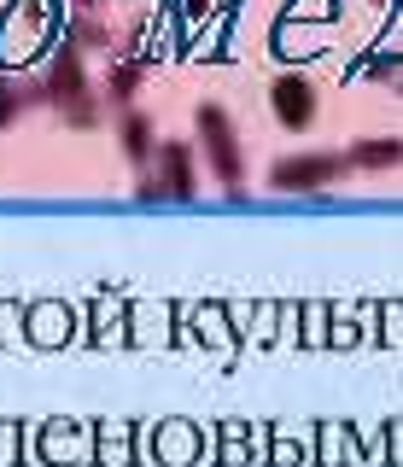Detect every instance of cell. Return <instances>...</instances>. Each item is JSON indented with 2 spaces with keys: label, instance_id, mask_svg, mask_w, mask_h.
I'll use <instances>...</instances> for the list:
<instances>
[{
  "label": "cell",
  "instance_id": "1",
  "mask_svg": "<svg viewBox=\"0 0 403 467\" xmlns=\"http://www.w3.org/2000/svg\"><path fill=\"white\" fill-rule=\"evenodd\" d=\"M53 36H59V6L53 0H12L0 12V65H30Z\"/></svg>",
  "mask_w": 403,
  "mask_h": 467
},
{
  "label": "cell",
  "instance_id": "2",
  "mask_svg": "<svg viewBox=\"0 0 403 467\" xmlns=\"http://www.w3.org/2000/svg\"><path fill=\"white\" fill-rule=\"evenodd\" d=\"M41 99H47L70 129H94L99 123V99H94L88 77H82V53L77 47H59V58H53L47 77H41Z\"/></svg>",
  "mask_w": 403,
  "mask_h": 467
},
{
  "label": "cell",
  "instance_id": "3",
  "mask_svg": "<svg viewBox=\"0 0 403 467\" xmlns=\"http://www.w3.org/2000/svg\"><path fill=\"white\" fill-rule=\"evenodd\" d=\"M193 135L199 146H205V158H211V175L228 187V193H246V164H240V135H234V117H228L222 106H199L193 111Z\"/></svg>",
  "mask_w": 403,
  "mask_h": 467
},
{
  "label": "cell",
  "instance_id": "4",
  "mask_svg": "<svg viewBox=\"0 0 403 467\" xmlns=\"http://www.w3.org/2000/svg\"><path fill=\"white\" fill-rule=\"evenodd\" d=\"M345 170L351 164L334 158V152H298V158H281V164L269 170V187H281V193H322V187H334Z\"/></svg>",
  "mask_w": 403,
  "mask_h": 467
},
{
  "label": "cell",
  "instance_id": "5",
  "mask_svg": "<svg viewBox=\"0 0 403 467\" xmlns=\"http://www.w3.org/2000/svg\"><path fill=\"white\" fill-rule=\"evenodd\" d=\"M269 111H275L281 129H310L315 123V82L286 70V77L269 82Z\"/></svg>",
  "mask_w": 403,
  "mask_h": 467
},
{
  "label": "cell",
  "instance_id": "6",
  "mask_svg": "<svg viewBox=\"0 0 403 467\" xmlns=\"http://www.w3.org/2000/svg\"><path fill=\"white\" fill-rule=\"evenodd\" d=\"M152 158H158V187H164L170 199H193L199 193V175H193V152H187V140L152 146Z\"/></svg>",
  "mask_w": 403,
  "mask_h": 467
},
{
  "label": "cell",
  "instance_id": "7",
  "mask_svg": "<svg viewBox=\"0 0 403 467\" xmlns=\"http://www.w3.org/2000/svg\"><path fill=\"white\" fill-rule=\"evenodd\" d=\"M152 456L164 462V467H187V462L199 456V432L187 427V420H164L158 438H152Z\"/></svg>",
  "mask_w": 403,
  "mask_h": 467
},
{
  "label": "cell",
  "instance_id": "8",
  "mask_svg": "<svg viewBox=\"0 0 403 467\" xmlns=\"http://www.w3.org/2000/svg\"><path fill=\"white\" fill-rule=\"evenodd\" d=\"M82 450H94V438L82 432V427H47V432H36V456L47 462V467H59V462H77Z\"/></svg>",
  "mask_w": 403,
  "mask_h": 467
},
{
  "label": "cell",
  "instance_id": "9",
  "mask_svg": "<svg viewBox=\"0 0 403 467\" xmlns=\"http://www.w3.org/2000/svg\"><path fill=\"white\" fill-rule=\"evenodd\" d=\"M70 47L77 53H111V29L99 24V6H77V18H70Z\"/></svg>",
  "mask_w": 403,
  "mask_h": 467
},
{
  "label": "cell",
  "instance_id": "10",
  "mask_svg": "<svg viewBox=\"0 0 403 467\" xmlns=\"http://www.w3.org/2000/svg\"><path fill=\"white\" fill-rule=\"evenodd\" d=\"M351 170H398L403 164V140H356L351 146V158H345Z\"/></svg>",
  "mask_w": 403,
  "mask_h": 467
},
{
  "label": "cell",
  "instance_id": "11",
  "mask_svg": "<svg viewBox=\"0 0 403 467\" xmlns=\"http://www.w3.org/2000/svg\"><path fill=\"white\" fill-rule=\"evenodd\" d=\"M118 135H123V152L135 158V164H147V158H152V117H147V111L123 106V123H118Z\"/></svg>",
  "mask_w": 403,
  "mask_h": 467
},
{
  "label": "cell",
  "instance_id": "12",
  "mask_svg": "<svg viewBox=\"0 0 403 467\" xmlns=\"http://www.w3.org/2000/svg\"><path fill=\"white\" fill-rule=\"evenodd\" d=\"M140 82H147V65H140V58H118V65H111V77H106V94L118 99V106H135Z\"/></svg>",
  "mask_w": 403,
  "mask_h": 467
},
{
  "label": "cell",
  "instance_id": "13",
  "mask_svg": "<svg viewBox=\"0 0 403 467\" xmlns=\"http://www.w3.org/2000/svg\"><path fill=\"white\" fill-rule=\"evenodd\" d=\"M94 456L106 467H129V427H123V420H111V427L94 432Z\"/></svg>",
  "mask_w": 403,
  "mask_h": 467
},
{
  "label": "cell",
  "instance_id": "14",
  "mask_svg": "<svg viewBox=\"0 0 403 467\" xmlns=\"http://www.w3.org/2000/svg\"><path fill=\"white\" fill-rule=\"evenodd\" d=\"M30 339L36 345H65V310L59 304H47V310L30 316Z\"/></svg>",
  "mask_w": 403,
  "mask_h": 467
},
{
  "label": "cell",
  "instance_id": "15",
  "mask_svg": "<svg viewBox=\"0 0 403 467\" xmlns=\"http://www.w3.org/2000/svg\"><path fill=\"white\" fill-rule=\"evenodd\" d=\"M222 467H246V427L240 420H222Z\"/></svg>",
  "mask_w": 403,
  "mask_h": 467
},
{
  "label": "cell",
  "instance_id": "16",
  "mask_svg": "<svg viewBox=\"0 0 403 467\" xmlns=\"http://www.w3.org/2000/svg\"><path fill=\"white\" fill-rule=\"evenodd\" d=\"M322 462H327V467H334V462H356V444H351L339 427H327V432H322Z\"/></svg>",
  "mask_w": 403,
  "mask_h": 467
},
{
  "label": "cell",
  "instance_id": "17",
  "mask_svg": "<svg viewBox=\"0 0 403 467\" xmlns=\"http://www.w3.org/2000/svg\"><path fill=\"white\" fill-rule=\"evenodd\" d=\"M18 106H24V94H18V88H12L6 77H0V129H6L12 117H18Z\"/></svg>",
  "mask_w": 403,
  "mask_h": 467
},
{
  "label": "cell",
  "instance_id": "18",
  "mask_svg": "<svg viewBox=\"0 0 403 467\" xmlns=\"http://www.w3.org/2000/svg\"><path fill=\"white\" fill-rule=\"evenodd\" d=\"M211 12H217V0H181V18L187 24H205Z\"/></svg>",
  "mask_w": 403,
  "mask_h": 467
},
{
  "label": "cell",
  "instance_id": "19",
  "mask_svg": "<svg viewBox=\"0 0 403 467\" xmlns=\"http://www.w3.org/2000/svg\"><path fill=\"white\" fill-rule=\"evenodd\" d=\"M18 462V427H0V467Z\"/></svg>",
  "mask_w": 403,
  "mask_h": 467
},
{
  "label": "cell",
  "instance_id": "20",
  "mask_svg": "<svg viewBox=\"0 0 403 467\" xmlns=\"http://www.w3.org/2000/svg\"><path fill=\"white\" fill-rule=\"evenodd\" d=\"M275 462L293 467V462H305V450H298V444H275Z\"/></svg>",
  "mask_w": 403,
  "mask_h": 467
},
{
  "label": "cell",
  "instance_id": "21",
  "mask_svg": "<svg viewBox=\"0 0 403 467\" xmlns=\"http://www.w3.org/2000/svg\"><path fill=\"white\" fill-rule=\"evenodd\" d=\"M70 6H77V0H70Z\"/></svg>",
  "mask_w": 403,
  "mask_h": 467
}]
</instances>
